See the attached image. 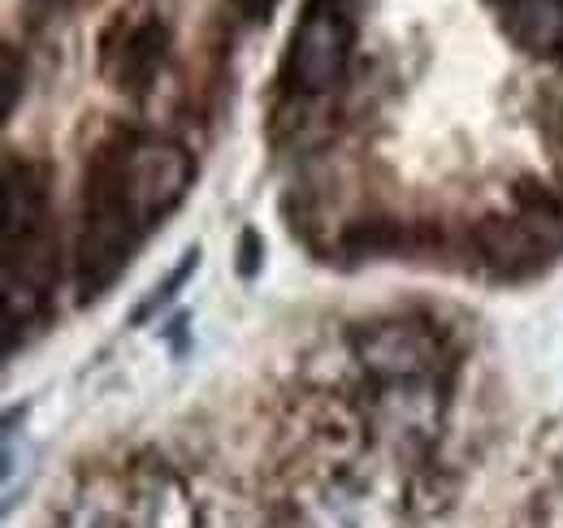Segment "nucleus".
I'll use <instances>...</instances> for the list:
<instances>
[{
    "label": "nucleus",
    "instance_id": "obj_1",
    "mask_svg": "<svg viewBox=\"0 0 563 528\" xmlns=\"http://www.w3.org/2000/svg\"><path fill=\"white\" fill-rule=\"evenodd\" d=\"M196 187V156L165 134L113 127L82 161L78 208H100L135 221L143 234L165 226Z\"/></svg>",
    "mask_w": 563,
    "mask_h": 528
},
{
    "label": "nucleus",
    "instance_id": "obj_2",
    "mask_svg": "<svg viewBox=\"0 0 563 528\" xmlns=\"http://www.w3.org/2000/svg\"><path fill=\"white\" fill-rule=\"evenodd\" d=\"M347 351L355 373L373 386L404 382H455V342L429 312H377L347 326Z\"/></svg>",
    "mask_w": 563,
    "mask_h": 528
},
{
    "label": "nucleus",
    "instance_id": "obj_3",
    "mask_svg": "<svg viewBox=\"0 0 563 528\" xmlns=\"http://www.w3.org/2000/svg\"><path fill=\"white\" fill-rule=\"evenodd\" d=\"M169 62H174V22L156 4L135 0L100 26L96 69L118 96L147 105L165 87Z\"/></svg>",
    "mask_w": 563,
    "mask_h": 528
},
{
    "label": "nucleus",
    "instance_id": "obj_4",
    "mask_svg": "<svg viewBox=\"0 0 563 528\" xmlns=\"http://www.w3.org/2000/svg\"><path fill=\"white\" fill-rule=\"evenodd\" d=\"M355 57V22L343 0H308L282 53V91L330 100L343 91Z\"/></svg>",
    "mask_w": 563,
    "mask_h": 528
},
{
    "label": "nucleus",
    "instance_id": "obj_5",
    "mask_svg": "<svg viewBox=\"0 0 563 528\" xmlns=\"http://www.w3.org/2000/svg\"><path fill=\"white\" fill-rule=\"evenodd\" d=\"M468 261L477 264L490 282L503 286H520L547 273V264L555 261V252L542 243V234L520 221L511 208L507 212H482L477 221H468Z\"/></svg>",
    "mask_w": 563,
    "mask_h": 528
},
{
    "label": "nucleus",
    "instance_id": "obj_6",
    "mask_svg": "<svg viewBox=\"0 0 563 528\" xmlns=\"http://www.w3.org/2000/svg\"><path fill=\"white\" fill-rule=\"evenodd\" d=\"M48 528H131V481L122 463H91L53 507Z\"/></svg>",
    "mask_w": 563,
    "mask_h": 528
},
{
    "label": "nucleus",
    "instance_id": "obj_7",
    "mask_svg": "<svg viewBox=\"0 0 563 528\" xmlns=\"http://www.w3.org/2000/svg\"><path fill=\"white\" fill-rule=\"evenodd\" d=\"M57 230L53 165L31 152H4V248Z\"/></svg>",
    "mask_w": 563,
    "mask_h": 528
},
{
    "label": "nucleus",
    "instance_id": "obj_8",
    "mask_svg": "<svg viewBox=\"0 0 563 528\" xmlns=\"http://www.w3.org/2000/svg\"><path fill=\"white\" fill-rule=\"evenodd\" d=\"M455 503H460V472L451 463L429 460L408 472V516L421 528L451 516Z\"/></svg>",
    "mask_w": 563,
    "mask_h": 528
},
{
    "label": "nucleus",
    "instance_id": "obj_9",
    "mask_svg": "<svg viewBox=\"0 0 563 528\" xmlns=\"http://www.w3.org/2000/svg\"><path fill=\"white\" fill-rule=\"evenodd\" d=\"M200 256H205V252H200V243H191V248L183 252V261L169 268V277H165V282H156V286L143 295V304L131 312V326H147V321H152V317H156V312L178 295V286H187V277L200 268Z\"/></svg>",
    "mask_w": 563,
    "mask_h": 528
},
{
    "label": "nucleus",
    "instance_id": "obj_10",
    "mask_svg": "<svg viewBox=\"0 0 563 528\" xmlns=\"http://www.w3.org/2000/svg\"><path fill=\"white\" fill-rule=\"evenodd\" d=\"M234 273L239 282H256L265 273V234L256 226H243L239 230V243H234Z\"/></svg>",
    "mask_w": 563,
    "mask_h": 528
},
{
    "label": "nucleus",
    "instance_id": "obj_11",
    "mask_svg": "<svg viewBox=\"0 0 563 528\" xmlns=\"http://www.w3.org/2000/svg\"><path fill=\"white\" fill-rule=\"evenodd\" d=\"M0 66H4V122L18 113V100L26 96V62L18 57V48L9 44L0 53Z\"/></svg>",
    "mask_w": 563,
    "mask_h": 528
},
{
    "label": "nucleus",
    "instance_id": "obj_12",
    "mask_svg": "<svg viewBox=\"0 0 563 528\" xmlns=\"http://www.w3.org/2000/svg\"><path fill=\"white\" fill-rule=\"evenodd\" d=\"M243 13H252V18H269V9L278 4V0H234Z\"/></svg>",
    "mask_w": 563,
    "mask_h": 528
},
{
    "label": "nucleus",
    "instance_id": "obj_13",
    "mask_svg": "<svg viewBox=\"0 0 563 528\" xmlns=\"http://www.w3.org/2000/svg\"><path fill=\"white\" fill-rule=\"evenodd\" d=\"M66 4H70V0H31V9H35V13H62Z\"/></svg>",
    "mask_w": 563,
    "mask_h": 528
}]
</instances>
